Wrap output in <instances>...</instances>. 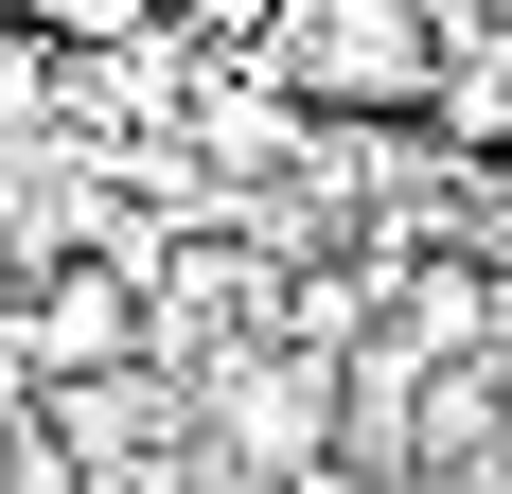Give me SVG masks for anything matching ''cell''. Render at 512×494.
I'll return each instance as SVG.
<instances>
[{
    "label": "cell",
    "instance_id": "cell-4",
    "mask_svg": "<svg viewBox=\"0 0 512 494\" xmlns=\"http://www.w3.org/2000/svg\"><path fill=\"white\" fill-rule=\"evenodd\" d=\"M495 177H512V142H495Z\"/></svg>",
    "mask_w": 512,
    "mask_h": 494
},
{
    "label": "cell",
    "instance_id": "cell-3",
    "mask_svg": "<svg viewBox=\"0 0 512 494\" xmlns=\"http://www.w3.org/2000/svg\"><path fill=\"white\" fill-rule=\"evenodd\" d=\"M53 89H71V53L36 18H0V142H53Z\"/></svg>",
    "mask_w": 512,
    "mask_h": 494
},
{
    "label": "cell",
    "instance_id": "cell-1",
    "mask_svg": "<svg viewBox=\"0 0 512 494\" xmlns=\"http://www.w3.org/2000/svg\"><path fill=\"white\" fill-rule=\"evenodd\" d=\"M0 371L18 389H106V371H159V318H142V230L124 212H71L0 265Z\"/></svg>",
    "mask_w": 512,
    "mask_h": 494
},
{
    "label": "cell",
    "instance_id": "cell-2",
    "mask_svg": "<svg viewBox=\"0 0 512 494\" xmlns=\"http://www.w3.org/2000/svg\"><path fill=\"white\" fill-rule=\"evenodd\" d=\"M265 89L318 106V124H424L442 0H265Z\"/></svg>",
    "mask_w": 512,
    "mask_h": 494
}]
</instances>
